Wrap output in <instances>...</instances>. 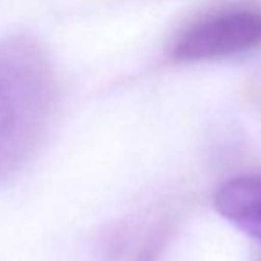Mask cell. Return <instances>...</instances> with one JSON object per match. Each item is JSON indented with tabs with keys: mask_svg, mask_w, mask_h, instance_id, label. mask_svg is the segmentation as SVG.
<instances>
[{
	"mask_svg": "<svg viewBox=\"0 0 261 261\" xmlns=\"http://www.w3.org/2000/svg\"><path fill=\"white\" fill-rule=\"evenodd\" d=\"M58 93L54 65L38 41H0V186L36 152L47 133Z\"/></svg>",
	"mask_w": 261,
	"mask_h": 261,
	"instance_id": "cell-1",
	"label": "cell"
},
{
	"mask_svg": "<svg viewBox=\"0 0 261 261\" xmlns=\"http://www.w3.org/2000/svg\"><path fill=\"white\" fill-rule=\"evenodd\" d=\"M261 43V13L225 9L190 25L172 47L179 63L215 61L242 54Z\"/></svg>",
	"mask_w": 261,
	"mask_h": 261,
	"instance_id": "cell-2",
	"label": "cell"
},
{
	"mask_svg": "<svg viewBox=\"0 0 261 261\" xmlns=\"http://www.w3.org/2000/svg\"><path fill=\"white\" fill-rule=\"evenodd\" d=\"M213 207L261 243V175H238L222 182L213 193Z\"/></svg>",
	"mask_w": 261,
	"mask_h": 261,
	"instance_id": "cell-3",
	"label": "cell"
}]
</instances>
